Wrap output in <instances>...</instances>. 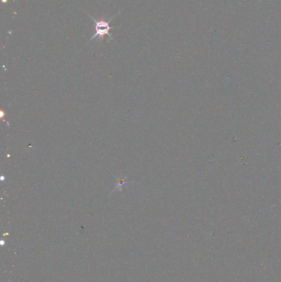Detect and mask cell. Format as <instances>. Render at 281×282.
Listing matches in <instances>:
<instances>
[{"mask_svg": "<svg viewBox=\"0 0 281 282\" xmlns=\"http://www.w3.org/2000/svg\"><path fill=\"white\" fill-rule=\"evenodd\" d=\"M127 177H124L123 178H116V180H117V185L115 187V189L113 190L112 192H115V191H121L122 190L123 187L125 185V180H126Z\"/></svg>", "mask_w": 281, "mask_h": 282, "instance_id": "7a4b0ae2", "label": "cell"}, {"mask_svg": "<svg viewBox=\"0 0 281 282\" xmlns=\"http://www.w3.org/2000/svg\"><path fill=\"white\" fill-rule=\"evenodd\" d=\"M119 14H120V13H117L115 15H114L109 21H106V20H97V19H95L94 18H92V16H90V15L88 14V16L90 18L91 20L95 24V34L91 37L90 42L93 41V40H94L95 38H97V37L103 38V37H105V36H108V37H110V39L114 40L112 35H111V33H110V31L113 29V28H111V26H110V22L111 21V19H114V18Z\"/></svg>", "mask_w": 281, "mask_h": 282, "instance_id": "6da1fadb", "label": "cell"}]
</instances>
